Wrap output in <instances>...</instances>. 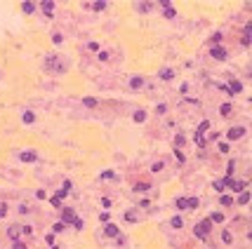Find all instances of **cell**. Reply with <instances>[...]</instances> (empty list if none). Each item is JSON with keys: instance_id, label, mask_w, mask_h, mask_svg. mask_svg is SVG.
Segmentation results:
<instances>
[{"instance_id": "obj_1", "label": "cell", "mask_w": 252, "mask_h": 249, "mask_svg": "<svg viewBox=\"0 0 252 249\" xmlns=\"http://www.w3.org/2000/svg\"><path fill=\"white\" fill-rule=\"evenodd\" d=\"M45 68L61 73V71L66 68V64H64V59H59V57H54V54H50V57H45Z\"/></svg>"}, {"instance_id": "obj_2", "label": "cell", "mask_w": 252, "mask_h": 249, "mask_svg": "<svg viewBox=\"0 0 252 249\" xmlns=\"http://www.w3.org/2000/svg\"><path fill=\"white\" fill-rule=\"evenodd\" d=\"M210 223H212V221H210V219H207V221H203V223H198V226L193 228V230H196V235H198V237H200V240H205V237H207V230H210Z\"/></svg>"}, {"instance_id": "obj_3", "label": "cell", "mask_w": 252, "mask_h": 249, "mask_svg": "<svg viewBox=\"0 0 252 249\" xmlns=\"http://www.w3.org/2000/svg\"><path fill=\"white\" fill-rule=\"evenodd\" d=\"M207 127H210V122H207V120H203V122H200V127L196 129V143H198V146H205L203 132H205V129H207Z\"/></svg>"}, {"instance_id": "obj_4", "label": "cell", "mask_w": 252, "mask_h": 249, "mask_svg": "<svg viewBox=\"0 0 252 249\" xmlns=\"http://www.w3.org/2000/svg\"><path fill=\"white\" fill-rule=\"evenodd\" d=\"M210 54H212V59H217V61H224L229 54H226V49L224 47H219V45H215V47L210 49Z\"/></svg>"}, {"instance_id": "obj_5", "label": "cell", "mask_w": 252, "mask_h": 249, "mask_svg": "<svg viewBox=\"0 0 252 249\" xmlns=\"http://www.w3.org/2000/svg\"><path fill=\"white\" fill-rule=\"evenodd\" d=\"M245 132L247 129L245 127H231L229 129V134H226V136L231 139V141H236V139H240V136H245Z\"/></svg>"}, {"instance_id": "obj_6", "label": "cell", "mask_w": 252, "mask_h": 249, "mask_svg": "<svg viewBox=\"0 0 252 249\" xmlns=\"http://www.w3.org/2000/svg\"><path fill=\"white\" fill-rule=\"evenodd\" d=\"M73 221H75V212L73 209H64L61 212V223L66 226V223H73Z\"/></svg>"}, {"instance_id": "obj_7", "label": "cell", "mask_w": 252, "mask_h": 249, "mask_svg": "<svg viewBox=\"0 0 252 249\" xmlns=\"http://www.w3.org/2000/svg\"><path fill=\"white\" fill-rule=\"evenodd\" d=\"M104 233H106L108 237H118V235H120V230H118V226H113V223H108V226L104 228Z\"/></svg>"}, {"instance_id": "obj_8", "label": "cell", "mask_w": 252, "mask_h": 249, "mask_svg": "<svg viewBox=\"0 0 252 249\" xmlns=\"http://www.w3.org/2000/svg\"><path fill=\"white\" fill-rule=\"evenodd\" d=\"M19 158H21L24 162H33V160H36V153H33V150H24Z\"/></svg>"}, {"instance_id": "obj_9", "label": "cell", "mask_w": 252, "mask_h": 249, "mask_svg": "<svg viewBox=\"0 0 252 249\" xmlns=\"http://www.w3.org/2000/svg\"><path fill=\"white\" fill-rule=\"evenodd\" d=\"M130 87H132V90H139V87H144V78H132V80H130Z\"/></svg>"}, {"instance_id": "obj_10", "label": "cell", "mask_w": 252, "mask_h": 249, "mask_svg": "<svg viewBox=\"0 0 252 249\" xmlns=\"http://www.w3.org/2000/svg\"><path fill=\"white\" fill-rule=\"evenodd\" d=\"M43 10H45V14H47V16H52V10H54V2H52V0H47V2H43Z\"/></svg>"}, {"instance_id": "obj_11", "label": "cell", "mask_w": 252, "mask_h": 249, "mask_svg": "<svg viewBox=\"0 0 252 249\" xmlns=\"http://www.w3.org/2000/svg\"><path fill=\"white\" fill-rule=\"evenodd\" d=\"M132 120H134V122H144V120H146V113H144V111H134Z\"/></svg>"}, {"instance_id": "obj_12", "label": "cell", "mask_w": 252, "mask_h": 249, "mask_svg": "<svg viewBox=\"0 0 252 249\" xmlns=\"http://www.w3.org/2000/svg\"><path fill=\"white\" fill-rule=\"evenodd\" d=\"M160 78H163V80H172V78H174V73H172L170 68H163V71H160Z\"/></svg>"}, {"instance_id": "obj_13", "label": "cell", "mask_w": 252, "mask_h": 249, "mask_svg": "<svg viewBox=\"0 0 252 249\" xmlns=\"http://www.w3.org/2000/svg\"><path fill=\"white\" fill-rule=\"evenodd\" d=\"M104 7H106V2H104V0H97V2H92V10H94V12H102Z\"/></svg>"}, {"instance_id": "obj_14", "label": "cell", "mask_w": 252, "mask_h": 249, "mask_svg": "<svg viewBox=\"0 0 252 249\" xmlns=\"http://www.w3.org/2000/svg\"><path fill=\"white\" fill-rule=\"evenodd\" d=\"M240 90H243L240 82H231V85H229V92H231V94H236V92H240Z\"/></svg>"}, {"instance_id": "obj_15", "label": "cell", "mask_w": 252, "mask_h": 249, "mask_svg": "<svg viewBox=\"0 0 252 249\" xmlns=\"http://www.w3.org/2000/svg\"><path fill=\"white\" fill-rule=\"evenodd\" d=\"M83 104L90 106V108H94V106H97V99H94V96H87V99H83Z\"/></svg>"}, {"instance_id": "obj_16", "label": "cell", "mask_w": 252, "mask_h": 249, "mask_svg": "<svg viewBox=\"0 0 252 249\" xmlns=\"http://www.w3.org/2000/svg\"><path fill=\"white\" fill-rule=\"evenodd\" d=\"M238 202H240V205H247V202H250V193L243 191V193H240V197H238Z\"/></svg>"}, {"instance_id": "obj_17", "label": "cell", "mask_w": 252, "mask_h": 249, "mask_svg": "<svg viewBox=\"0 0 252 249\" xmlns=\"http://www.w3.org/2000/svg\"><path fill=\"white\" fill-rule=\"evenodd\" d=\"M21 10L26 12V14H31V12L36 10V5H33V2H24V5H21Z\"/></svg>"}, {"instance_id": "obj_18", "label": "cell", "mask_w": 252, "mask_h": 249, "mask_svg": "<svg viewBox=\"0 0 252 249\" xmlns=\"http://www.w3.org/2000/svg\"><path fill=\"white\" fill-rule=\"evenodd\" d=\"M151 5H153V2H139V5H137V10H139V12H149Z\"/></svg>"}, {"instance_id": "obj_19", "label": "cell", "mask_w": 252, "mask_h": 249, "mask_svg": "<svg viewBox=\"0 0 252 249\" xmlns=\"http://www.w3.org/2000/svg\"><path fill=\"white\" fill-rule=\"evenodd\" d=\"M33 120H36V115H33L31 111H26V113H24V122H26V125H31Z\"/></svg>"}, {"instance_id": "obj_20", "label": "cell", "mask_w": 252, "mask_h": 249, "mask_svg": "<svg viewBox=\"0 0 252 249\" xmlns=\"http://www.w3.org/2000/svg\"><path fill=\"white\" fill-rule=\"evenodd\" d=\"M221 205H224V207H231V205H233V197H231V195H224V197H221Z\"/></svg>"}, {"instance_id": "obj_21", "label": "cell", "mask_w": 252, "mask_h": 249, "mask_svg": "<svg viewBox=\"0 0 252 249\" xmlns=\"http://www.w3.org/2000/svg\"><path fill=\"white\" fill-rule=\"evenodd\" d=\"M210 221H215V223H221V221H224V214H212V216H210Z\"/></svg>"}, {"instance_id": "obj_22", "label": "cell", "mask_w": 252, "mask_h": 249, "mask_svg": "<svg viewBox=\"0 0 252 249\" xmlns=\"http://www.w3.org/2000/svg\"><path fill=\"white\" fill-rule=\"evenodd\" d=\"M186 207H191V209H196V207H198V197H191V200H186Z\"/></svg>"}, {"instance_id": "obj_23", "label": "cell", "mask_w": 252, "mask_h": 249, "mask_svg": "<svg viewBox=\"0 0 252 249\" xmlns=\"http://www.w3.org/2000/svg\"><path fill=\"white\" fill-rule=\"evenodd\" d=\"M172 226H174V228H182V226H184L182 216H174V219H172Z\"/></svg>"}, {"instance_id": "obj_24", "label": "cell", "mask_w": 252, "mask_h": 249, "mask_svg": "<svg viewBox=\"0 0 252 249\" xmlns=\"http://www.w3.org/2000/svg\"><path fill=\"white\" fill-rule=\"evenodd\" d=\"M50 202H52V207H57V209H59V207H61V197H59V195H54V197H52V200H50Z\"/></svg>"}, {"instance_id": "obj_25", "label": "cell", "mask_w": 252, "mask_h": 249, "mask_svg": "<svg viewBox=\"0 0 252 249\" xmlns=\"http://www.w3.org/2000/svg\"><path fill=\"white\" fill-rule=\"evenodd\" d=\"M219 113H221V115H229V113H231V104H224V106L219 108Z\"/></svg>"}, {"instance_id": "obj_26", "label": "cell", "mask_w": 252, "mask_h": 249, "mask_svg": "<svg viewBox=\"0 0 252 249\" xmlns=\"http://www.w3.org/2000/svg\"><path fill=\"white\" fill-rule=\"evenodd\" d=\"M233 169H236V160H229V164H226V172H229V174H233Z\"/></svg>"}, {"instance_id": "obj_27", "label": "cell", "mask_w": 252, "mask_h": 249, "mask_svg": "<svg viewBox=\"0 0 252 249\" xmlns=\"http://www.w3.org/2000/svg\"><path fill=\"white\" fill-rule=\"evenodd\" d=\"M19 230H21V228H17V226H14V228H10V237H12V240H17V235H19Z\"/></svg>"}, {"instance_id": "obj_28", "label": "cell", "mask_w": 252, "mask_h": 249, "mask_svg": "<svg viewBox=\"0 0 252 249\" xmlns=\"http://www.w3.org/2000/svg\"><path fill=\"white\" fill-rule=\"evenodd\" d=\"M215 191H217V193L224 191V181H215Z\"/></svg>"}, {"instance_id": "obj_29", "label": "cell", "mask_w": 252, "mask_h": 249, "mask_svg": "<svg viewBox=\"0 0 252 249\" xmlns=\"http://www.w3.org/2000/svg\"><path fill=\"white\" fill-rule=\"evenodd\" d=\"M177 209H186V200H184V197L177 200Z\"/></svg>"}, {"instance_id": "obj_30", "label": "cell", "mask_w": 252, "mask_h": 249, "mask_svg": "<svg viewBox=\"0 0 252 249\" xmlns=\"http://www.w3.org/2000/svg\"><path fill=\"white\" fill-rule=\"evenodd\" d=\"M221 240H224V242H226V244H229V242H231V233H229V230H224V233H221Z\"/></svg>"}, {"instance_id": "obj_31", "label": "cell", "mask_w": 252, "mask_h": 249, "mask_svg": "<svg viewBox=\"0 0 252 249\" xmlns=\"http://www.w3.org/2000/svg\"><path fill=\"white\" fill-rule=\"evenodd\" d=\"M149 188H151V186H149V183H139V186H137V188H134V191L139 193V191H149Z\"/></svg>"}, {"instance_id": "obj_32", "label": "cell", "mask_w": 252, "mask_h": 249, "mask_svg": "<svg viewBox=\"0 0 252 249\" xmlns=\"http://www.w3.org/2000/svg\"><path fill=\"white\" fill-rule=\"evenodd\" d=\"M52 43L54 45H61V35H59V33H54V35H52Z\"/></svg>"}, {"instance_id": "obj_33", "label": "cell", "mask_w": 252, "mask_h": 249, "mask_svg": "<svg viewBox=\"0 0 252 249\" xmlns=\"http://www.w3.org/2000/svg\"><path fill=\"white\" fill-rule=\"evenodd\" d=\"M151 169H153V172H160V169H163V162H153V164H151Z\"/></svg>"}, {"instance_id": "obj_34", "label": "cell", "mask_w": 252, "mask_h": 249, "mask_svg": "<svg viewBox=\"0 0 252 249\" xmlns=\"http://www.w3.org/2000/svg\"><path fill=\"white\" fill-rule=\"evenodd\" d=\"M174 14H177V12L172 10V7H167V10H165V16H167V19H172V16H174Z\"/></svg>"}, {"instance_id": "obj_35", "label": "cell", "mask_w": 252, "mask_h": 249, "mask_svg": "<svg viewBox=\"0 0 252 249\" xmlns=\"http://www.w3.org/2000/svg\"><path fill=\"white\" fill-rule=\"evenodd\" d=\"M113 176H116V174H113L111 169H106V172H104V174H102V179H113Z\"/></svg>"}, {"instance_id": "obj_36", "label": "cell", "mask_w": 252, "mask_h": 249, "mask_svg": "<svg viewBox=\"0 0 252 249\" xmlns=\"http://www.w3.org/2000/svg\"><path fill=\"white\" fill-rule=\"evenodd\" d=\"M52 230H54V233H61V230H64V223H54Z\"/></svg>"}, {"instance_id": "obj_37", "label": "cell", "mask_w": 252, "mask_h": 249, "mask_svg": "<svg viewBox=\"0 0 252 249\" xmlns=\"http://www.w3.org/2000/svg\"><path fill=\"white\" fill-rule=\"evenodd\" d=\"M158 5H160V7H165V10H167V7H172V2H170V0H160Z\"/></svg>"}, {"instance_id": "obj_38", "label": "cell", "mask_w": 252, "mask_h": 249, "mask_svg": "<svg viewBox=\"0 0 252 249\" xmlns=\"http://www.w3.org/2000/svg\"><path fill=\"white\" fill-rule=\"evenodd\" d=\"M36 197H38V200H45V197H47V193H45V191H38Z\"/></svg>"}, {"instance_id": "obj_39", "label": "cell", "mask_w": 252, "mask_h": 249, "mask_svg": "<svg viewBox=\"0 0 252 249\" xmlns=\"http://www.w3.org/2000/svg\"><path fill=\"white\" fill-rule=\"evenodd\" d=\"M219 150L221 153H229V143H219Z\"/></svg>"}, {"instance_id": "obj_40", "label": "cell", "mask_w": 252, "mask_h": 249, "mask_svg": "<svg viewBox=\"0 0 252 249\" xmlns=\"http://www.w3.org/2000/svg\"><path fill=\"white\" fill-rule=\"evenodd\" d=\"M73 226L78 228V230H83V221H80V219H75V221H73Z\"/></svg>"}, {"instance_id": "obj_41", "label": "cell", "mask_w": 252, "mask_h": 249, "mask_svg": "<svg viewBox=\"0 0 252 249\" xmlns=\"http://www.w3.org/2000/svg\"><path fill=\"white\" fill-rule=\"evenodd\" d=\"M7 214V205H0V216H5Z\"/></svg>"}, {"instance_id": "obj_42", "label": "cell", "mask_w": 252, "mask_h": 249, "mask_svg": "<svg viewBox=\"0 0 252 249\" xmlns=\"http://www.w3.org/2000/svg\"><path fill=\"white\" fill-rule=\"evenodd\" d=\"M14 249H26V244H21V242H14Z\"/></svg>"}, {"instance_id": "obj_43", "label": "cell", "mask_w": 252, "mask_h": 249, "mask_svg": "<svg viewBox=\"0 0 252 249\" xmlns=\"http://www.w3.org/2000/svg\"><path fill=\"white\" fill-rule=\"evenodd\" d=\"M52 249H61V247H52Z\"/></svg>"}]
</instances>
